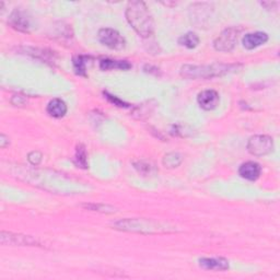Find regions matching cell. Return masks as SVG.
I'll return each instance as SVG.
<instances>
[{"instance_id":"cell-11","label":"cell","mask_w":280,"mask_h":280,"mask_svg":"<svg viewBox=\"0 0 280 280\" xmlns=\"http://www.w3.org/2000/svg\"><path fill=\"white\" fill-rule=\"evenodd\" d=\"M199 266L207 270H226L229 269V261L222 257H205L199 260Z\"/></svg>"},{"instance_id":"cell-20","label":"cell","mask_w":280,"mask_h":280,"mask_svg":"<svg viewBox=\"0 0 280 280\" xmlns=\"http://www.w3.org/2000/svg\"><path fill=\"white\" fill-rule=\"evenodd\" d=\"M87 209H91L94 211H102V213H113L114 209L110 206H105V205H95V203H91V205H85L83 206Z\"/></svg>"},{"instance_id":"cell-8","label":"cell","mask_w":280,"mask_h":280,"mask_svg":"<svg viewBox=\"0 0 280 280\" xmlns=\"http://www.w3.org/2000/svg\"><path fill=\"white\" fill-rule=\"evenodd\" d=\"M9 24L13 28L18 30V31L21 32H29L30 28H31V22H30V18L28 17V14L22 11L16 9L9 18Z\"/></svg>"},{"instance_id":"cell-1","label":"cell","mask_w":280,"mask_h":280,"mask_svg":"<svg viewBox=\"0 0 280 280\" xmlns=\"http://www.w3.org/2000/svg\"><path fill=\"white\" fill-rule=\"evenodd\" d=\"M128 23L141 37H149L155 31L152 16L143 2H131L126 8Z\"/></svg>"},{"instance_id":"cell-19","label":"cell","mask_w":280,"mask_h":280,"mask_svg":"<svg viewBox=\"0 0 280 280\" xmlns=\"http://www.w3.org/2000/svg\"><path fill=\"white\" fill-rule=\"evenodd\" d=\"M73 68L74 71L79 75H87V67H86V60L83 56H75L73 58Z\"/></svg>"},{"instance_id":"cell-18","label":"cell","mask_w":280,"mask_h":280,"mask_svg":"<svg viewBox=\"0 0 280 280\" xmlns=\"http://www.w3.org/2000/svg\"><path fill=\"white\" fill-rule=\"evenodd\" d=\"M134 166H135V169L137 170L140 174H142L143 176L151 175V174H152L156 170L155 165L151 162H148V161L134 162Z\"/></svg>"},{"instance_id":"cell-2","label":"cell","mask_w":280,"mask_h":280,"mask_svg":"<svg viewBox=\"0 0 280 280\" xmlns=\"http://www.w3.org/2000/svg\"><path fill=\"white\" fill-rule=\"evenodd\" d=\"M237 66L234 65H223V64H214L207 66H193V65H185L182 67L181 75L187 79H209L214 77H219L228 73Z\"/></svg>"},{"instance_id":"cell-9","label":"cell","mask_w":280,"mask_h":280,"mask_svg":"<svg viewBox=\"0 0 280 280\" xmlns=\"http://www.w3.org/2000/svg\"><path fill=\"white\" fill-rule=\"evenodd\" d=\"M0 241H2L3 244H9V245H34V244H37L36 240L32 239L31 237L21 236V234L7 233V232H2Z\"/></svg>"},{"instance_id":"cell-15","label":"cell","mask_w":280,"mask_h":280,"mask_svg":"<svg viewBox=\"0 0 280 280\" xmlns=\"http://www.w3.org/2000/svg\"><path fill=\"white\" fill-rule=\"evenodd\" d=\"M179 44L182 45V46H185L187 48L192 49V48H195L199 44V37L197 36V34H195L193 32H188L180 37Z\"/></svg>"},{"instance_id":"cell-14","label":"cell","mask_w":280,"mask_h":280,"mask_svg":"<svg viewBox=\"0 0 280 280\" xmlns=\"http://www.w3.org/2000/svg\"><path fill=\"white\" fill-rule=\"evenodd\" d=\"M100 68L102 70H112V69L128 70L132 68V65L128 62H126V60L103 59L100 62Z\"/></svg>"},{"instance_id":"cell-4","label":"cell","mask_w":280,"mask_h":280,"mask_svg":"<svg viewBox=\"0 0 280 280\" xmlns=\"http://www.w3.org/2000/svg\"><path fill=\"white\" fill-rule=\"evenodd\" d=\"M115 228L124 231H134V232H141L145 233L143 230H147L148 233H155L158 224L155 222H151L148 220H143V219H126V220H120L116 222ZM163 229V228H159Z\"/></svg>"},{"instance_id":"cell-7","label":"cell","mask_w":280,"mask_h":280,"mask_svg":"<svg viewBox=\"0 0 280 280\" xmlns=\"http://www.w3.org/2000/svg\"><path fill=\"white\" fill-rule=\"evenodd\" d=\"M197 101L199 107L205 111H213L215 110L219 102H220V97L217 91L215 90H205L198 94Z\"/></svg>"},{"instance_id":"cell-6","label":"cell","mask_w":280,"mask_h":280,"mask_svg":"<svg viewBox=\"0 0 280 280\" xmlns=\"http://www.w3.org/2000/svg\"><path fill=\"white\" fill-rule=\"evenodd\" d=\"M238 41V31L236 29H226L215 40L214 46L219 52H230L236 46Z\"/></svg>"},{"instance_id":"cell-17","label":"cell","mask_w":280,"mask_h":280,"mask_svg":"<svg viewBox=\"0 0 280 280\" xmlns=\"http://www.w3.org/2000/svg\"><path fill=\"white\" fill-rule=\"evenodd\" d=\"M183 160V158L177 152H170L168 155H165L163 158V164L166 166V168H176L179 166Z\"/></svg>"},{"instance_id":"cell-10","label":"cell","mask_w":280,"mask_h":280,"mask_svg":"<svg viewBox=\"0 0 280 280\" xmlns=\"http://www.w3.org/2000/svg\"><path fill=\"white\" fill-rule=\"evenodd\" d=\"M262 173V168L259 163L248 161L242 164L239 169V174L241 177L248 181H256L260 177Z\"/></svg>"},{"instance_id":"cell-12","label":"cell","mask_w":280,"mask_h":280,"mask_svg":"<svg viewBox=\"0 0 280 280\" xmlns=\"http://www.w3.org/2000/svg\"><path fill=\"white\" fill-rule=\"evenodd\" d=\"M268 41V35L264 32H255L246 34L243 37V46L246 49H254L256 47L261 46V45L265 44Z\"/></svg>"},{"instance_id":"cell-21","label":"cell","mask_w":280,"mask_h":280,"mask_svg":"<svg viewBox=\"0 0 280 280\" xmlns=\"http://www.w3.org/2000/svg\"><path fill=\"white\" fill-rule=\"evenodd\" d=\"M148 104V103H147ZM147 104H141V105H139V107L137 108V109H136V111L134 112V115H136V114H138L139 116V118H143V115H146V116H148L149 115V113L151 112V105H150V103H149V105H147Z\"/></svg>"},{"instance_id":"cell-16","label":"cell","mask_w":280,"mask_h":280,"mask_svg":"<svg viewBox=\"0 0 280 280\" xmlns=\"http://www.w3.org/2000/svg\"><path fill=\"white\" fill-rule=\"evenodd\" d=\"M74 161L78 166H80V168L82 169L88 168V156H87L86 148L83 145H79L77 149H75Z\"/></svg>"},{"instance_id":"cell-23","label":"cell","mask_w":280,"mask_h":280,"mask_svg":"<svg viewBox=\"0 0 280 280\" xmlns=\"http://www.w3.org/2000/svg\"><path fill=\"white\" fill-rule=\"evenodd\" d=\"M104 94L107 95V97H108V99H109V101H110V102L114 103L115 105H117V107H120V108H122V107H127V104H126V103H124L122 100L117 99L116 96H114V95H111V94H109L108 92H105Z\"/></svg>"},{"instance_id":"cell-13","label":"cell","mask_w":280,"mask_h":280,"mask_svg":"<svg viewBox=\"0 0 280 280\" xmlns=\"http://www.w3.org/2000/svg\"><path fill=\"white\" fill-rule=\"evenodd\" d=\"M46 111L52 117L62 118L66 115L67 113V105L63 100L54 99L48 103Z\"/></svg>"},{"instance_id":"cell-22","label":"cell","mask_w":280,"mask_h":280,"mask_svg":"<svg viewBox=\"0 0 280 280\" xmlns=\"http://www.w3.org/2000/svg\"><path fill=\"white\" fill-rule=\"evenodd\" d=\"M28 159L33 165H37V164H40V162L42 161V155H41V152H39V151H33V152L29 155Z\"/></svg>"},{"instance_id":"cell-24","label":"cell","mask_w":280,"mask_h":280,"mask_svg":"<svg viewBox=\"0 0 280 280\" xmlns=\"http://www.w3.org/2000/svg\"><path fill=\"white\" fill-rule=\"evenodd\" d=\"M7 145H9V138H7L4 134L0 135V147L5 148Z\"/></svg>"},{"instance_id":"cell-3","label":"cell","mask_w":280,"mask_h":280,"mask_svg":"<svg viewBox=\"0 0 280 280\" xmlns=\"http://www.w3.org/2000/svg\"><path fill=\"white\" fill-rule=\"evenodd\" d=\"M247 150L255 157L266 156L274 150V141L267 135H256L248 139Z\"/></svg>"},{"instance_id":"cell-5","label":"cell","mask_w":280,"mask_h":280,"mask_svg":"<svg viewBox=\"0 0 280 280\" xmlns=\"http://www.w3.org/2000/svg\"><path fill=\"white\" fill-rule=\"evenodd\" d=\"M99 40L103 45L111 49L120 50L126 46L124 37L116 30L113 29H101L99 31Z\"/></svg>"}]
</instances>
